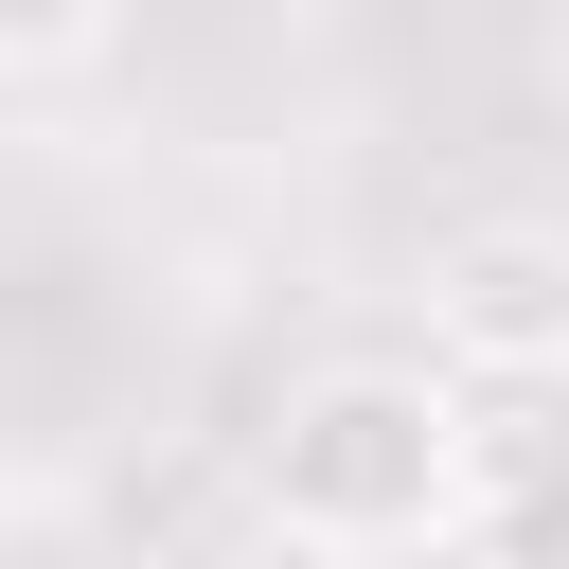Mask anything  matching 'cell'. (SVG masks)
<instances>
[{
    "mask_svg": "<svg viewBox=\"0 0 569 569\" xmlns=\"http://www.w3.org/2000/svg\"><path fill=\"white\" fill-rule=\"evenodd\" d=\"M480 391L445 356H338L267 409L249 445V498L284 551H427V533H480Z\"/></svg>",
    "mask_w": 569,
    "mask_h": 569,
    "instance_id": "obj_1",
    "label": "cell"
},
{
    "mask_svg": "<svg viewBox=\"0 0 569 569\" xmlns=\"http://www.w3.org/2000/svg\"><path fill=\"white\" fill-rule=\"evenodd\" d=\"M427 356L462 391H569V231L498 213L427 267Z\"/></svg>",
    "mask_w": 569,
    "mask_h": 569,
    "instance_id": "obj_2",
    "label": "cell"
},
{
    "mask_svg": "<svg viewBox=\"0 0 569 569\" xmlns=\"http://www.w3.org/2000/svg\"><path fill=\"white\" fill-rule=\"evenodd\" d=\"M533 427H498L480 445V551H569V391H516Z\"/></svg>",
    "mask_w": 569,
    "mask_h": 569,
    "instance_id": "obj_3",
    "label": "cell"
},
{
    "mask_svg": "<svg viewBox=\"0 0 569 569\" xmlns=\"http://www.w3.org/2000/svg\"><path fill=\"white\" fill-rule=\"evenodd\" d=\"M124 36V0H0V71H89Z\"/></svg>",
    "mask_w": 569,
    "mask_h": 569,
    "instance_id": "obj_4",
    "label": "cell"
}]
</instances>
